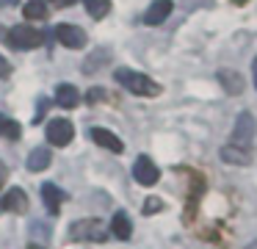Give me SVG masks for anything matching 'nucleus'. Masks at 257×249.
Returning <instances> with one entry per match:
<instances>
[{
  "mask_svg": "<svg viewBox=\"0 0 257 249\" xmlns=\"http://www.w3.org/2000/svg\"><path fill=\"white\" fill-rule=\"evenodd\" d=\"M119 86H124L130 94H139V97H158L161 94V86H158L152 77H147L144 72H136V69H127V66H119L113 72Z\"/></svg>",
  "mask_w": 257,
  "mask_h": 249,
  "instance_id": "obj_1",
  "label": "nucleus"
},
{
  "mask_svg": "<svg viewBox=\"0 0 257 249\" xmlns=\"http://www.w3.org/2000/svg\"><path fill=\"white\" fill-rule=\"evenodd\" d=\"M69 238L72 241H105L108 227L100 219H80L69 227Z\"/></svg>",
  "mask_w": 257,
  "mask_h": 249,
  "instance_id": "obj_2",
  "label": "nucleus"
},
{
  "mask_svg": "<svg viewBox=\"0 0 257 249\" xmlns=\"http://www.w3.org/2000/svg\"><path fill=\"white\" fill-rule=\"evenodd\" d=\"M257 136V122L251 116V111H240L238 119H235V127H232V141L229 144H238L243 149H251V141Z\"/></svg>",
  "mask_w": 257,
  "mask_h": 249,
  "instance_id": "obj_3",
  "label": "nucleus"
},
{
  "mask_svg": "<svg viewBox=\"0 0 257 249\" xmlns=\"http://www.w3.org/2000/svg\"><path fill=\"white\" fill-rule=\"evenodd\" d=\"M42 39L45 36H42L34 25H14L12 31L6 33V42L12 44L14 50H34L42 44Z\"/></svg>",
  "mask_w": 257,
  "mask_h": 249,
  "instance_id": "obj_4",
  "label": "nucleus"
},
{
  "mask_svg": "<svg viewBox=\"0 0 257 249\" xmlns=\"http://www.w3.org/2000/svg\"><path fill=\"white\" fill-rule=\"evenodd\" d=\"M133 177L139 186H155L158 180H161V169L155 166V160L150 158V155H139L133 163Z\"/></svg>",
  "mask_w": 257,
  "mask_h": 249,
  "instance_id": "obj_5",
  "label": "nucleus"
},
{
  "mask_svg": "<svg viewBox=\"0 0 257 249\" xmlns=\"http://www.w3.org/2000/svg\"><path fill=\"white\" fill-rule=\"evenodd\" d=\"M72 138H75V125L69 119H53L47 125V141L53 147H67Z\"/></svg>",
  "mask_w": 257,
  "mask_h": 249,
  "instance_id": "obj_6",
  "label": "nucleus"
},
{
  "mask_svg": "<svg viewBox=\"0 0 257 249\" xmlns=\"http://www.w3.org/2000/svg\"><path fill=\"white\" fill-rule=\"evenodd\" d=\"M56 39L64 44V47H86V31L78 25H72V22H61V25L56 28Z\"/></svg>",
  "mask_w": 257,
  "mask_h": 249,
  "instance_id": "obj_7",
  "label": "nucleus"
},
{
  "mask_svg": "<svg viewBox=\"0 0 257 249\" xmlns=\"http://www.w3.org/2000/svg\"><path fill=\"white\" fill-rule=\"evenodd\" d=\"M0 208L9 213H28V194L23 188H9L0 199Z\"/></svg>",
  "mask_w": 257,
  "mask_h": 249,
  "instance_id": "obj_8",
  "label": "nucleus"
},
{
  "mask_svg": "<svg viewBox=\"0 0 257 249\" xmlns=\"http://www.w3.org/2000/svg\"><path fill=\"white\" fill-rule=\"evenodd\" d=\"M174 3L172 0H152L150 9L144 11V25L155 28V25H163V20H166L169 14H172Z\"/></svg>",
  "mask_w": 257,
  "mask_h": 249,
  "instance_id": "obj_9",
  "label": "nucleus"
},
{
  "mask_svg": "<svg viewBox=\"0 0 257 249\" xmlns=\"http://www.w3.org/2000/svg\"><path fill=\"white\" fill-rule=\"evenodd\" d=\"M91 138H94L97 147L111 149V152H122V149H124L122 138H119L116 133H111L108 127H91Z\"/></svg>",
  "mask_w": 257,
  "mask_h": 249,
  "instance_id": "obj_10",
  "label": "nucleus"
},
{
  "mask_svg": "<svg viewBox=\"0 0 257 249\" xmlns=\"http://www.w3.org/2000/svg\"><path fill=\"white\" fill-rule=\"evenodd\" d=\"M221 160L229 166H249L251 163V149H243V147H238V144H224Z\"/></svg>",
  "mask_w": 257,
  "mask_h": 249,
  "instance_id": "obj_11",
  "label": "nucleus"
},
{
  "mask_svg": "<svg viewBox=\"0 0 257 249\" xmlns=\"http://www.w3.org/2000/svg\"><path fill=\"white\" fill-rule=\"evenodd\" d=\"M42 199H45V205H47L50 213H58L61 205L67 202V194H64L58 186H53V183H45V186H42Z\"/></svg>",
  "mask_w": 257,
  "mask_h": 249,
  "instance_id": "obj_12",
  "label": "nucleus"
},
{
  "mask_svg": "<svg viewBox=\"0 0 257 249\" xmlns=\"http://www.w3.org/2000/svg\"><path fill=\"white\" fill-rule=\"evenodd\" d=\"M111 235H116L119 241H127L130 235H133V224H130V216L124 213V210H116V213L111 216Z\"/></svg>",
  "mask_w": 257,
  "mask_h": 249,
  "instance_id": "obj_13",
  "label": "nucleus"
},
{
  "mask_svg": "<svg viewBox=\"0 0 257 249\" xmlns=\"http://www.w3.org/2000/svg\"><path fill=\"white\" fill-rule=\"evenodd\" d=\"M216 77H218V83L224 86L227 94H232V97L235 94H243V77H240L235 69H218Z\"/></svg>",
  "mask_w": 257,
  "mask_h": 249,
  "instance_id": "obj_14",
  "label": "nucleus"
},
{
  "mask_svg": "<svg viewBox=\"0 0 257 249\" xmlns=\"http://www.w3.org/2000/svg\"><path fill=\"white\" fill-rule=\"evenodd\" d=\"M50 163H53V152H50L47 147H36V149H31L28 160H25L28 172H45Z\"/></svg>",
  "mask_w": 257,
  "mask_h": 249,
  "instance_id": "obj_15",
  "label": "nucleus"
},
{
  "mask_svg": "<svg viewBox=\"0 0 257 249\" xmlns=\"http://www.w3.org/2000/svg\"><path fill=\"white\" fill-rule=\"evenodd\" d=\"M78 103H80V94L72 83H61V86L56 89V105H61V108H75Z\"/></svg>",
  "mask_w": 257,
  "mask_h": 249,
  "instance_id": "obj_16",
  "label": "nucleus"
},
{
  "mask_svg": "<svg viewBox=\"0 0 257 249\" xmlns=\"http://www.w3.org/2000/svg\"><path fill=\"white\" fill-rule=\"evenodd\" d=\"M47 11H50V3H47V0H28V3L23 6L25 20H45Z\"/></svg>",
  "mask_w": 257,
  "mask_h": 249,
  "instance_id": "obj_17",
  "label": "nucleus"
},
{
  "mask_svg": "<svg viewBox=\"0 0 257 249\" xmlns=\"http://www.w3.org/2000/svg\"><path fill=\"white\" fill-rule=\"evenodd\" d=\"M0 136L9 138V141H17V138L23 136V127H20V122H14V119L0 114Z\"/></svg>",
  "mask_w": 257,
  "mask_h": 249,
  "instance_id": "obj_18",
  "label": "nucleus"
},
{
  "mask_svg": "<svg viewBox=\"0 0 257 249\" xmlns=\"http://www.w3.org/2000/svg\"><path fill=\"white\" fill-rule=\"evenodd\" d=\"M86 11H89V17H94V20H102V17L111 11V0H86Z\"/></svg>",
  "mask_w": 257,
  "mask_h": 249,
  "instance_id": "obj_19",
  "label": "nucleus"
},
{
  "mask_svg": "<svg viewBox=\"0 0 257 249\" xmlns=\"http://www.w3.org/2000/svg\"><path fill=\"white\" fill-rule=\"evenodd\" d=\"M86 100H89L91 105H94V103H100V100H105V89H100V86L89 89V94H86Z\"/></svg>",
  "mask_w": 257,
  "mask_h": 249,
  "instance_id": "obj_20",
  "label": "nucleus"
},
{
  "mask_svg": "<svg viewBox=\"0 0 257 249\" xmlns=\"http://www.w3.org/2000/svg\"><path fill=\"white\" fill-rule=\"evenodd\" d=\"M163 205H161V199H155V197H150L147 199V205H144V213H155V210H161Z\"/></svg>",
  "mask_w": 257,
  "mask_h": 249,
  "instance_id": "obj_21",
  "label": "nucleus"
},
{
  "mask_svg": "<svg viewBox=\"0 0 257 249\" xmlns=\"http://www.w3.org/2000/svg\"><path fill=\"white\" fill-rule=\"evenodd\" d=\"M9 75H12V64L0 55V77H9Z\"/></svg>",
  "mask_w": 257,
  "mask_h": 249,
  "instance_id": "obj_22",
  "label": "nucleus"
},
{
  "mask_svg": "<svg viewBox=\"0 0 257 249\" xmlns=\"http://www.w3.org/2000/svg\"><path fill=\"white\" fill-rule=\"evenodd\" d=\"M47 3H53L56 9H69V6L75 3V0H47Z\"/></svg>",
  "mask_w": 257,
  "mask_h": 249,
  "instance_id": "obj_23",
  "label": "nucleus"
},
{
  "mask_svg": "<svg viewBox=\"0 0 257 249\" xmlns=\"http://www.w3.org/2000/svg\"><path fill=\"white\" fill-rule=\"evenodd\" d=\"M6 180H9V169L0 163V188H3V183H6Z\"/></svg>",
  "mask_w": 257,
  "mask_h": 249,
  "instance_id": "obj_24",
  "label": "nucleus"
},
{
  "mask_svg": "<svg viewBox=\"0 0 257 249\" xmlns=\"http://www.w3.org/2000/svg\"><path fill=\"white\" fill-rule=\"evenodd\" d=\"M251 77H254V89H257V55H254V61H251Z\"/></svg>",
  "mask_w": 257,
  "mask_h": 249,
  "instance_id": "obj_25",
  "label": "nucleus"
},
{
  "mask_svg": "<svg viewBox=\"0 0 257 249\" xmlns=\"http://www.w3.org/2000/svg\"><path fill=\"white\" fill-rule=\"evenodd\" d=\"M17 0H0V6H14Z\"/></svg>",
  "mask_w": 257,
  "mask_h": 249,
  "instance_id": "obj_26",
  "label": "nucleus"
},
{
  "mask_svg": "<svg viewBox=\"0 0 257 249\" xmlns=\"http://www.w3.org/2000/svg\"><path fill=\"white\" fill-rule=\"evenodd\" d=\"M246 249H257V241H251V243H249V246H246Z\"/></svg>",
  "mask_w": 257,
  "mask_h": 249,
  "instance_id": "obj_27",
  "label": "nucleus"
},
{
  "mask_svg": "<svg viewBox=\"0 0 257 249\" xmlns=\"http://www.w3.org/2000/svg\"><path fill=\"white\" fill-rule=\"evenodd\" d=\"M28 249H42V246H36V243H31V246Z\"/></svg>",
  "mask_w": 257,
  "mask_h": 249,
  "instance_id": "obj_28",
  "label": "nucleus"
},
{
  "mask_svg": "<svg viewBox=\"0 0 257 249\" xmlns=\"http://www.w3.org/2000/svg\"><path fill=\"white\" fill-rule=\"evenodd\" d=\"M232 3H246V0H232Z\"/></svg>",
  "mask_w": 257,
  "mask_h": 249,
  "instance_id": "obj_29",
  "label": "nucleus"
}]
</instances>
